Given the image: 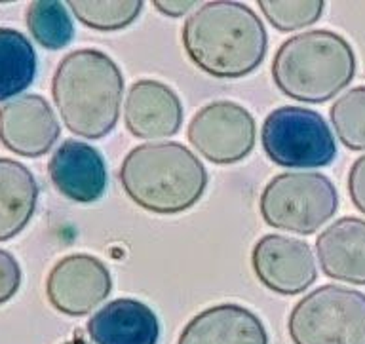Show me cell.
<instances>
[{
    "label": "cell",
    "instance_id": "21",
    "mask_svg": "<svg viewBox=\"0 0 365 344\" xmlns=\"http://www.w3.org/2000/svg\"><path fill=\"white\" fill-rule=\"evenodd\" d=\"M331 124L346 149L365 150V86L348 90L329 110Z\"/></svg>",
    "mask_w": 365,
    "mask_h": 344
},
{
    "label": "cell",
    "instance_id": "1",
    "mask_svg": "<svg viewBox=\"0 0 365 344\" xmlns=\"http://www.w3.org/2000/svg\"><path fill=\"white\" fill-rule=\"evenodd\" d=\"M181 41L188 59L215 78H242L262 63L268 36L247 4L205 2L185 21Z\"/></svg>",
    "mask_w": 365,
    "mask_h": 344
},
{
    "label": "cell",
    "instance_id": "6",
    "mask_svg": "<svg viewBox=\"0 0 365 344\" xmlns=\"http://www.w3.org/2000/svg\"><path fill=\"white\" fill-rule=\"evenodd\" d=\"M287 331L295 344H365V293L318 287L293 306Z\"/></svg>",
    "mask_w": 365,
    "mask_h": 344
},
{
    "label": "cell",
    "instance_id": "8",
    "mask_svg": "<svg viewBox=\"0 0 365 344\" xmlns=\"http://www.w3.org/2000/svg\"><path fill=\"white\" fill-rule=\"evenodd\" d=\"M187 137L205 160L228 166L255 149L257 126L245 107L234 101H213L192 116Z\"/></svg>",
    "mask_w": 365,
    "mask_h": 344
},
{
    "label": "cell",
    "instance_id": "24",
    "mask_svg": "<svg viewBox=\"0 0 365 344\" xmlns=\"http://www.w3.org/2000/svg\"><path fill=\"white\" fill-rule=\"evenodd\" d=\"M348 194L356 209L365 215V156H359L348 172Z\"/></svg>",
    "mask_w": 365,
    "mask_h": 344
},
{
    "label": "cell",
    "instance_id": "4",
    "mask_svg": "<svg viewBox=\"0 0 365 344\" xmlns=\"http://www.w3.org/2000/svg\"><path fill=\"white\" fill-rule=\"evenodd\" d=\"M356 56L346 38L316 29L295 35L278 48L272 78L278 90L301 103H325L348 88Z\"/></svg>",
    "mask_w": 365,
    "mask_h": 344
},
{
    "label": "cell",
    "instance_id": "2",
    "mask_svg": "<svg viewBox=\"0 0 365 344\" xmlns=\"http://www.w3.org/2000/svg\"><path fill=\"white\" fill-rule=\"evenodd\" d=\"M122 95V71L101 50L84 48L67 53L51 78V98L63 124L71 133L91 141L113 132Z\"/></svg>",
    "mask_w": 365,
    "mask_h": 344
},
{
    "label": "cell",
    "instance_id": "5",
    "mask_svg": "<svg viewBox=\"0 0 365 344\" xmlns=\"http://www.w3.org/2000/svg\"><path fill=\"white\" fill-rule=\"evenodd\" d=\"M259 209L268 226L310 236L335 217L339 194L318 172L279 173L262 189Z\"/></svg>",
    "mask_w": 365,
    "mask_h": 344
},
{
    "label": "cell",
    "instance_id": "11",
    "mask_svg": "<svg viewBox=\"0 0 365 344\" xmlns=\"http://www.w3.org/2000/svg\"><path fill=\"white\" fill-rule=\"evenodd\" d=\"M59 135L56 113L42 95H19L0 107V143L14 155L44 156Z\"/></svg>",
    "mask_w": 365,
    "mask_h": 344
},
{
    "label": "cell",
    "instance_id": "25",
    "mask_svg": "<svg viewBox=\"0 0 365 344\" xmlns=\"http://www.w3.org/2000/svg\"><path fill=\"white\" fill-rule=\"evenodd\" d=\"M154 8L162 12L164 16H170V18H182L185 14L190 12L198 2L194 0H154Z\"/></svg>",
    "mask_w": 365,
    "mask_h": 344
},
{
    "label": "cell",
    "instance_id": "15",
    "mask_svg": "<svg viewBox=\"0 0 365 344\" xmlns=\"http://www.w3.org/2000/svg\"><path fill=\"white\" fill-rule=\"evenodd\" d=\"M319 269L327 278L365 286V221L342 217L316 240Z\"/></svg>",
    "mask_w": 365,
    "mask_h": 344
},
{
    "label": "cell",
    "instance_id": "9",
    "mask_svg": "<svg viewBox=\"0 0 365 344\" xmlns=\"http://www.w3.org/2000/svg\"><path fill=\"white\" fill-rule=\"evenodd\" d=\"M113 278L103 261L73 253L57 261L46 278V297L57 312L86 316L110 295Z\"/></svg>",
    "mask_w": 365,
    "mask_h": 344
},
{
    "label": "cell",
    "instance_id": "12",
    "mask_svg": "<svg viewBox=\"0 0 365 344\" xmlns=\"http://www.w3.org/2000/svg\"><path fill=\"white\" fill-rule=\"evenodd\" d=\"M53 187L76 204L97 202L107 190V164L101 152L84 141H63L48 162Z\"/></svg>",
    "mask_w": 365,
    "mask_h": 344
},
{
    "label": "cell",
    "instance_id": "17",
    "mask_svg": "<svg viewBox=\"0 0 365 344\" xmlns=\"http://www.w3.org/2000/svg\"><path fill=\"white\" fill-rule=\"evenodd\" d=\"M38 204V183L25 164L0 158V241L21 232Z\"/></svg>",
    "mask_w": 365,
    "mask_h": 344
},
{
    "label": "cell",
    "instance_id": "18",
    "mask_svg": "<svg viewBox=\"0 0 365 344\" xmlns=\"http://www.w3.org/2000/svg\"><path fill=\"white\" fill-rule=\"evenodd\" d=\"M36 53L19 31L0 27V101L14 99L33 84Z\"/></svg>",
    "mask_w": 365,
    "mask_h": 344
},
{
    "label": "cell",
    "instance_id": "22",
    "mask_svg": "<svg viewBox=\"0 0 365 344\" xmlns=\"http://www.w3.org/2000/svg\"><path fill=\"white\" fill-rule=\"evenodd\" d=\"M259 8L274 29L289 33V31L304 29L308 25L316 24L324 14L325 2L322 0H302V2L259 0Z\"/></svg>",
    "mask_w": 365,
    "mask_h": 344
},
{
    "label": "cell",
    "instance_id": "7",
    "mask_svg": "<svg viewBox=\"0 0 365 344\" xmlns=\"http://www.w3.org/2000/svg\"><path fill=\"white\" fill-rule=\"evenodd\" d=\"M261 143L268 158L282 167H324L336 156L335 137L324 116L302 107L272 110L262 122Z\"/></svg>",
    "mask_w": 365,
    "mask_h": 344
},
{
    "label": "cell",
    "instance_id": "19",
    "mask_svg": "<svg viewBox=\"0 0 365 344\" xmlns=\"http://www.w3.org/2000/svg\"><path fill=\"white\" fill-rule=\"evenodd\" d=\"M27 27L40 46L46 50H61L74 36L73 19L65 4L56 0H36L27 6Z\"/></svg>",
    "mask_w": 365,
    "mask_h": 344
},
{
    "label": "cell",
    "instance_id": "23",
    "mask_svg": "<svg viewBox=\"0 0 365 344\" xmlns=\"http://www.w3.org/2000/svg\"><path fill=\"white\" fill-rule=\"evenodd\" d=\"M21 286V266L16 257L6 249H0V304L8 303Z\"/></svg>",
    "mask_w": 365,
    "mask_h": 344
},
{
    "label": "cell",
    "instance_id": "26",
    "mask_svg": "<svg viewBox=\"0 0 365 344\" xmlns=\"http://www.w3.org/2000/svg\"><path fill=\"white\" fill-rule=\"evenodd\" d=\"M63 344H90V343H86L84 338H73V340H68V343H63Z\"/></svg>",
    "mask_w": 365,
    "mask_h": 344
},
{
    "label": "cell",
    "instance_id": "3",
    "mask_svg": "<svg viewBox=\"0 0 365 344\" xmlns=\"http://www.w3.org/2000/svg\"><path fill=\"white\" fill-rule=\"evenodd\" d=\"M118 177L131 202L158 215L187 212L207 187L202 160L185 145L173 141L131 149L122 160Z\"/></svg>",
    "mask_w": 365,
    "mask_h": 344
},
{
    "label": "cell",
    "instance_id": "13",
    "mask_svg": "<svg viewBox=\"0 0 365 344\" xmlns=\"http://www.w3.org/2000/svg\"><path fill=\"white\" fill-rule=\"evenodd\" d=\"M182 103L168 84L143 78L125 95L124 122L137 139L173 137L182 126Z\"/></svg>",
    "mask_w": 365,
    "mask_h": 344
},
{
    "label": "cell",
    "instance_id": "16",
    "mask_svg": "<svg viewBox=\"0 0 365 344\" xmlns=\"http://www.w3.org/2000/svg\"><path fill=\"white\" fill-rule=\"evenodd\" d=\"M88 333L96 344H156L160 323L141 301L116 298L91 316Z\"/></svg>",
    "mask_w": 365,
    "mask_h": 344
},
{
    "label": "cell",
    "instance_id": "14",
    "mask_svg": "<svg viewBox=\"0 0 365 344\" xmlns=\"http://www.w3.org/2000/svg\"><path fill=\"white\" fill-rule=\"evenodd\" d=\"M177 344H268L267 329L240 304H217L188 321Z\"/></svg>",
    "mask_w": 365,
    "mask_h": 344
},
{
    "label": "cell",
    "instance_id": "20",
    "mask_svg": "<svg viewBox=\"0 0 365 344\" xmlns=\"http://www.w3.org/2000/svg\"><path fill=\"white\" fill-rule=\"evenodd\" d=\"M71 12L80 24L96 31H118L131 25L143 10L141 0H116V2H97V0H71L67 2Z\"/></svg>",
    "mask_w": 365,
    "mask_h": 344
},
{
    "label": "cell",
    "instance_id": "10",
    "mask_svg": "<svg viewBox=\"0 0 365 344\" xmlns=\"http://www.w3.org/2000/svg\"><path fill=\"white\" fill-rule=\"evenodd\" d=\"M251 269L262 286L279 295L304 293L318 278V266L307 241L267 234L251 251Z\"/></svg>",
    "mask_w": 365,
    "mask_h": 344
}]
</instances>
